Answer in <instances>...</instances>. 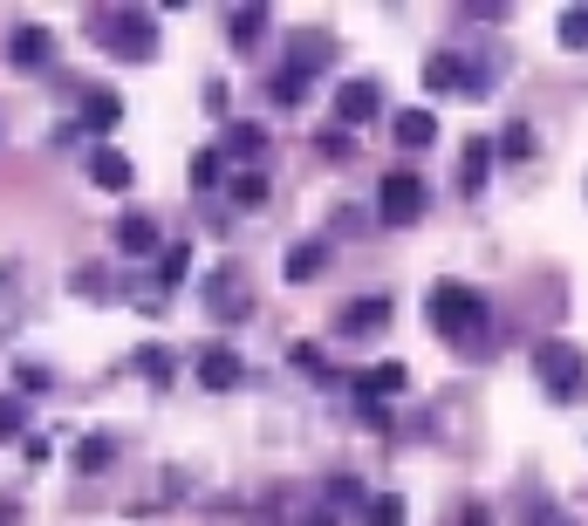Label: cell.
<instances>
[{"label": "cell", "mask_w": 588, "mask_h": 526, "mask_svg": "<svg viewBox=\"0 0 588 526\" xmlns=\"http://www.w3.org/2000/svg\"><path fill=\"white\" fill-rule=\"evenodd\" d=\"M390 131H398V144L424 151V144H439V116H431V110H398V124H390Z\"/></svg>", "instance_id": "13"}, {"label": "cell", "mask_w": 588, "mask_h": 526, "mask_svg": "<svg viewBox=\"0 0 588 526\" xmlns=\"http://www.w3.org/2000/svg\"><path fill=\"white\" fill-rule=\"evenodd\" d=\"M329 49H336V42H329L322 28H301V34H295V55H288V69H301V75H316V69L329 62Z\"/></svg>", "instance_id": "11"}, {"label": "cell", "mask_w": 588, "mask_h": 526, "mask_svg": "<svg viewBox=\"0 0 588 526\" xmlns=\"http://www.w3.org/2000/svg\"><path fill=\"white\" fill-rule=\"evenodd\" d=\"M404 383H411V370H404V362H383V370L357 377V396H363V403H376L383 390H404Z\"/></svg>", "instance_id": "17"}, {"label": "cell", "mask_w": 588, "mask_h": 526, "mask_svg": "<svg viewBox=\"0 0 588 526\" xmlns=\"http://www.w3.org/2000/svg\"><path fill=\"white\" fill-rule=\"evenodd\" d=\"M376 110H383V90L370 83V75H357V83L336 90V116H342V124H370Z\"/></svg>", "instance_id": "5"}, {"label": "cell", "mask_w": 588, "mask_h": 526, "mask_svg": "<svg viewBox=\"0 0 588 526\" xmlns=\"http://www.w3.org/2000/svg\"><path fill=\"white\" fill-rule=\"evenodd\" d=\"M14 437H28V403L0 396V444H14Z\"/></svg>", "instance_id": "22"}, {"label": "cell", "mask_w": 588, "mask_h": 526, "mask_svg": "<svg viewBox=\"0 0 588 526\" xmlns=\"http://www.w3.org/2000/svg\"><path fill=\"white\" fill-rule=\"evenodd\" d=\"M124 124V96L116 90H90L83 96V131H116Z\"/></svg>", "instance_id": "10"}, {"label": "cell", "mask_w": 588, "mask_h": 526, "mask_svg": "<svg viewBox=\"0 0 588 526\" xmlns=\"http://www.w3.org/2000/svg\"><path fill=\"white\" fill-rule=\"evenodd\" d=\"M322 267H329V247H322V239H308V247L288 254V280H316Z\"/></svg>", "instance_id": "20"}, {"label": "cell", "mask_w": 588, "mask_h": 526, "mask_svg": "<svg viewBox=\"0 0 588 526\" xmlns=\"http://www.w3.org/2000/svg\"><path fill=\"white\" fill-rule=\"evenodd\" d=\"M90 178L110 185V192H131L137 172H131V157H124V151H90Z\"/></svg>", "instance_id": "12"}, {"label": "cell", "mask_w": 588, "mask_h": 526, "mask_svg": "<svg viewBox=\"0 0 588 526\" xmlns=\"http://www.w3.org/2000/svg\"><path fill=\"white\" fill-rule=\"evenodd\" d=\"M336 329H342V336H376V329H390V301H383V295H363V301H349Z\"/></svg>", "instance_id": "7"}, {"label": "cell", "mask_w": 588, "mask_h": 526, "mask_svg": "<svg viewBox=\"0 0 588 526\" xmlns=\"http://www.w3.org/2000/svg\"><path fill=\"white\" fill-rule=\"evenodd\" d=\"M21 390H49V370H42V362H21Z\"/></svg>", "instance_id": "33"}, {"label": "cell", "mask_w": 588, "mask_h": 526, "mask_svg": "<svg viewBox=\"0 0 588 526\" xmlns=\"http://www.w3.org/2000/svg\"><path fill=\"white\" fill-rule=\"evenodd\" d=\"M527 151H534V131L527 124H506L499 131V157H527Z\"/></svg>", "instance_id": "27"}, {"label": "cell", "mask_w": 588, "mask_h": 526, "mask_svg": "<svg viewBox=\"0 0 588 526\" xmlns=\"http://www.w3.org/2000/svg\"><path fill=\"white\" fill-rule=\"evenodd\" d=\"M363 526H404V499H398V493L370 499V506H363Z\"/></svg>", "instance_id": "23"}, {"label": "cell", "mask_w": 588, "mask_h": 526, "mask_svg": "<svg viewBox=\"0 0 588 526\" xmlns=\"http://www.w3.org/2000/svg\"><path fill=\"white\" fill-rule=\"evenodd\" d=\"M213 178H219V151H199V157H192V185H199V192H206Z\"/></svg>", "instance_id": "30"}, {"label": "cell", "mask_w": 588, "mask_h": 526, "mask_svg": "<svg viewBox=\"0 0 588 526\" xmlns=\"http://www.w3.org/2000/svg\"><path fill=\"white\" fill-rule=\"evenodd\" d=\"M226 151H233V157H247V165H254V157L267 151V131H260V124H233V131H226Z\"/></svg>", "instance_id": "21"}, {"label": "cell", "mask_w": 588, "mask_h": 526, "mask_svg": "<svg viewBox=\"0 0 588 526\" xmlns=\"http://www.w3.org/2000/svg\"><path fill=\"white\" fill-rule=\"evenodd\" d=\"M110 458H116V444L103 431H90L83 444H75V472H110Z\"/></svg>", "instance_id": "19"}, {"label": "cell", "mask_w": 588, "mask_h": 526, "mask_svg": "<svg viewBox=\"0 0 588 526\" xmlns=\"http://www.w3.org/2000/svg\"><path fill=\"white\" fill-rule=\"evenodd\" d=\"M90 34H96V49H110L116 62H151L158 55V21H151L144 8H110V14L90 21Z\"/></svg>", "instance_id": "1"}, {"label": "cell", "mask_w": 588, "mask_h": 526, "mask_svg": "<svg viewBox=\"0 0 588 526\" xmlns=\"http://www.w3.org/2000/svg\"><path fill=\"white\" fill-rule=\"evenodd\" d=\"M233 198H240V206H260V198H267V178H260V172H240V178H233Z\"/></svg>", "instance_id": "28"}, {"label": "cell", "mask_w": 588, "mask_h": 526, "mask_svg": "<svg viewBox=\"0 0 588 526\" xmlns=\"http://www.w3.org/2000/svg\"><path fill=\"white\" fill-rule=\"evenodd\" d=\"M329 493H336L342 506H363V485H357V478H336V485H329Z\"/></svg>", "instance_id": "32"}, {"label": "cell", "mask_w": 588, "mask_h": 526, "mask_svg": "<svg viewBox=\"0 0 588 526\" xmlns=\"http://www.w3.org/2000/svg\"><path fill=\"white\" fill-rule=\"evenodd\" d=\"M260 28H267V8H226V34H233V49H254V42H260Z\"/></svg>", "instance_id": "16"}, {"label": "cell", "mask_w": 588, "mask_h": 526, "mask_svg": "<svg viewBox=\"0 0 588 526\" xmlns=\"http://www.w3.org/2000/svg\"><path fill=\"white\" fill-rule=\"evenodd\" d=\"M561 49H588V8H561Z\"/></svg>", "instance_id": "24"}, {"label": "cell", "mask_w": 588, "mask_h": 526, "mask_svg": "<svg viewBox=\"0 0 588 526\" xmlns=\"http://www.w3.org/2000/svg\"><path fill=\"white\" fill-rule=\"evenodd\" d=\"M316 526H342V519H336V513H316Z\"/></svg>", "instance_id": "35"}, {"label": "cell", "mask_w": 588, "mask_h": 526, "mask_svg": "<svg viewBox=\"0 0 588 526\" xmlns=\"http://www.w3.org/2000/svg\"><path fill=\"white\" fill-rule=\"evenodd\" d=\"M267 96H274V103H301V96H308V75H301V69H281V75L267 83Z\"/></svg>", "instance_id": "25"}, {"label": "cell", "mask_w": 588, "mask_h": 526, "mask_svg": "<svg viewBox=\"0 0 588 526\" xmlns=\"http://www.w3.org/2000/svg\"><path fill=\"white\" fill-rule=\"evenodd\" d=\"M316 144H322V157H349V131H322Z\"/></svg>", "instance_id": "31"}, {"label": "cell", "mask_w": 588, "mask_h": 526, "mask_svg": "<svg viewBox=\"0 0 588 526\" xmlns=\"http://www.w3.org/2000/svg\"><path fill=\"white\" fill-rule=\"evenodd\" d=\"M424 314H431V329L452 336V342H473V336L486 329V301L465 288V280H439V288H431V301H424Z\"/></svg>", "instance_id": "2"}, {"label": "cell", "mask_w": 588, "mask_h": 526, "mask_svg": "<svg viewBox=\"0 0 588 526\" xmlns=\"http://www.w3.org/2000/svg\"><path fill=\"white\" fill-rule=\"evenodd\" d=\"M486 165H493V137H473L458 157V192H479L486 185Z\"/></svg>", "instance_id": "15"}, {"label": "cell", "mask_w": 588, "mask_h": 526, "mask_svg": "<svg viewBox=\"0 0 588 526\" xmlns=\"http://www.w3.org/2000/svg\"><path fill=\"white\" fill-rule=\"evenodd\" d=\"M14 62L21 69H42L49 62V28H14Z\"/></svg>", "instance_id": "18"}, {"label": "cell", "mask_w": 588, "mask_h": 526, "mask_svg": "<svg viewBox=\"0 0 588 526\" xmlns=\"http://www.w3.org/2000/svg\"><path fill=\"white\" fill-rule=\"evenodd\" d=\"M376 219L383 226H417L424 219V178L417 172H390L376 185Z\"/></svg>", "instance_id": "3"}, {"label": "cell", "mask_w": 588, "mask_h": 526, "mask_svg": "<svg viewBox=\"0 0 588 526\" xmlns=\"http://www.w3.org/2000/svg\"><path fill=\"white\" fill-rule=\"evenodd\" d=\"M165 239H158V219H144V213H124L116 219V254H131V260H144V254H158Z\"/></svg>", "instance_id": "6"}, {"label": "cell", "mask_w": 588, "mask_h": 526, "mask_svg": "<svg viewBox=\"0 0 588 526\" xmlns=\"http://www.w3.org/2000/svg\"><path fill=\"white\" fill-rule=\"evenodd\" d=\"M206 301H213V314L240 321V314H247V288H240V274H213V280H206Z\"/></svg>", "instance_id": "9"}, {"label": "cell", "mask_w": 588, "mask_h": 526, "mask_svg": "<svg viewBox=\"0 0 588 526\" xmlns=\"http://www.w3.org/2000/svg\"><path fill=\"white\" fill-rule=\"evenodd\" d=\"M137 370H144V377H165V383H172V355H165L158 342H151V349H137Z\"/></svg>", "instance_id": "29"}, {"label": "cell", "mask_w": 588, "mask_h": 526, "mask_svg": "<svg viewBox=\"0 0 588 526\" xmlns=\"http://www.w3.org/2000/svg\"><path fill=\"white\" fill-rule=\"evenodd\" d=\"M424 83H431V90H465V96H479V75L465 69L458 55H431V62H424Z\"/></svg>", "instance_id": "8"}, {"label": "cell", "mask_w": 588, "mask_h": 526, "mask_svg": "<svg viewBox=\"0 0 588 526\" xmlns=\"http://www.w3.org/2000/svg\"><path fill=\"white\" fill-rule=\"evenodd\" d=\"M458 526H493V513H486V506H465V513H458Z\"/></svg>", "instance_id": "34"}, {"label": "cell", "mask_w": 588, "mask_h": 526, "mask_svg": "<svg viewBox=\"0 0 588 526\" xmlns=\"http://www.w3.org/2000/svg\"><path fill=\"white\" fill-rule=\"evenodd\" d=\"M185 267H192V254H185V247H165V254H158V288H178Z\"/></svg>", "instance_id": "26"}, {"label": "cell", "mask_w": 588, "mask_h": 526, "mask_svg": "<svg viewBox=\"0 0 588 526\" xmlns=\"http://www.w3.org/2000/svg\"><path fill=\"white\" fill-rule=\"evenodd\" d=\"M534 370H540V383L555 390V396H581V383H588V362H581L575 342H540L534 349Z\"/></svg>", "instance_id": "4"}, {"label": "cell", "mask_w": 588, "mask_h": 526, "mask_svg": "<svg viewBox=\"0 0 588 526\" xmlns=\"http://www.w3.org/2000/svg\"><path fill=\"white\" fill-rule=\"evenodd\" d=\"M199 383L206 390H233V383H240V355H233V349H206L199 355Z\"/></svg>", "instance_id": "14"}]
</instances>
